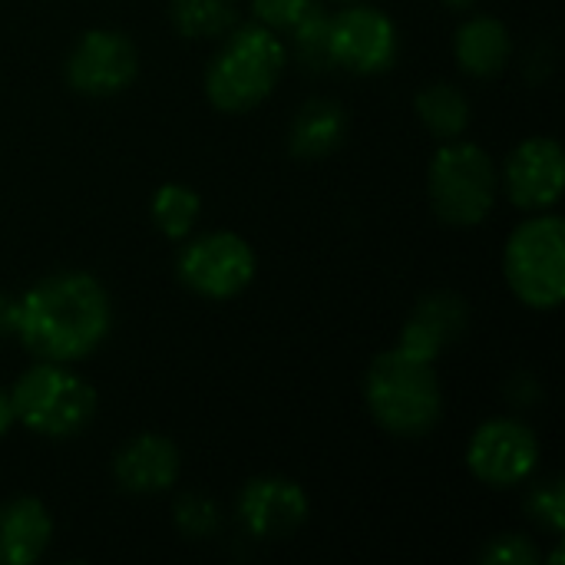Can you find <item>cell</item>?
I'll return each instance as SVG.
<instances>
[{
  "label": "cell",
  "mask_w": 565,
  "mask_h": 565,
  "mask_svg": "<svg viewBox=\"0 0 565 565\" xmlns=\"http://www.w3.org/2000/svg\"><path fill=\"white\" fill-rule=\"evenodd\" d=\"M364 401L374 424L394 437H427L444 414V391L434 361L404 348L374 358L364 377Z\"/></svg>",
  "instance_id": "7a4b0ae2"
},
{
  "label": "cell",
  "mask_w": 565,
  "mask_h": 565,
  "mask_svg": "<svg viewBox=\"0 0 565 565\" xmlns=\"http://www.w3.org/2000/svg\"><path fill=\"white\" fill-rule=\"evenodd\" d=\"M427 192L434 215L454 228L480 225L500 195V172L487 149L473 142H444L427 172Z\"/></svg>",
  "instance_id": "5b68a950"
},
{
  "label": "cell",
  "mask_w": 565,
  "mask_h": 565,
  "mask_svg": "<svg viewBox=\"0 0 565 565\" xmlns=\"http://www.w3.org/2000/svg\"><path fill=\"white\" fill-rule=\"evenodd\" d=\"M238 520L255 540H285L308 520V497L295 480L258 477L238 497Z\"/></svg>",
  "instance_id": "7c38bea8"
},
{
  "label": "cell",
  "mask_w": 565,
  "mask_h": 565,
  "mask_svg": "<svg viewBox=\"0 0 565 565\" xmlns=\"http://www.w3.org/2000/svg\"><path fill=\"white\" fill-rule=\"evenodd\" d=\"M467 467L480 483L493 490L520 487L540 467V440L533 427H526L523 420L513 417L487 420L470 437Z\"/></svg>",
  "instance_id": "9c48e42d"
},
{
  "label": "cell",
  "mask_w": 565,
  "mask_h": 565,
  "mask_svg": "<svg viewBox=\"0 0 565 565\" xmlns=\"http://www.w3.org/2000/svg\"><path fill=\"white\" fill-rule=\"evenodd\" d=\"M149 212H152L156 228H159L166 238L182 242V238L192 235V228H195V222H199L202 199H199L195 189H189V185H182V182H166V185L156 189Z\"/></svg>",
  "instance_id": "d6986e66"
},
{
  "label": "cell",
  "mask_w": 565,
  "mask_h": 565,
  "mask_svg": "<svg viewBox=\"0 0 565 565\" xmlns=\"http://www.w3.org/2000/svg\"><path fill=\"white\" fill-rule=\"evenodd\" d=\"M417 116L437 139H457L470 126V103L450 83H434L417 93Z\"/></svg>",
  "instance_id": "ac0fdd59"
},
{
  "label": "cell",
  "mask_w": 565,
  "mask_h": 565,
  "mask_svg": "<svg viewBox=\"0 0 565 565\" xmlns=\"http://www.w3.org/2000/svg\"><path fill=\"white\" fill-rule=\"evenodd\" d=\"M113 305L86 271H60L13 301V334L36 361L76 364L109 334Z\"/></svg>",
  "instance_id": "6da1fadb"
},
{
  "label": "cell",
  "mask_w": 565,
  "mask_h": 565,
  "mask_svg": "<svg viewBox=\"0 0 565 565\" xmlns=\"http://www.w3.org/2000/svg\"><path fill=\"white\" fill-rule=\"evenodd\" d=\"M172 23L182 36H225L235 26V0H172Z\"/></svg>",
  "instance_id": "ffe728a7"
},
{
  "label": "cell",
  "mask_w": 565,
  "mask_h": 565,
  "mask_svg": "<svg viewBox=\"0 0 565 565\" xmlns=\"http://www.w3.org/2000/svg\"><path fill=\"white\" fill-rule=\"evenodd\" d=\"M447 3H450L454 10H470V7H473V0H447Z\"/></svg>",
  "instance_id": "4316f807"
},
{
  "label": "cell",
  "mask_w": 565,
  "mask_h": 565,
  "mask_svg": "<svg viewBox=\"0 0 565 565\" xmlns=\"http://www.w3.org/2000/svg\"><path fill=\"white\" fill-rule=\"evenodd\" d=\"M139 73V53L119 30H86L66 60V83L79 96H116Z\"/></svg>",
  "instance_id": "30bf717a"
},
{
  "label": "cell",
  "mask_w": 565,
  "mask_h": 565,
  "mask_svg": "<svg viewBox=\"0 0 565 565\" xmlns=\"http://www.w3.org/2000/svg\"><path fill=\"white\" fill-rule=\"evenodd\" d=\"M543 559L536 543L530 536H497L487 550H483V563L490 565H536Z\"/></svg>",
  "instance_id": "cb8c5ba5"
},
{
  "label": "cell",
  "mask_w": 565,
  "mask_h": 565,
  "mask_svg": "<svg viewBox=\"0 0 565 565\" xmlns=\"http://www.w3.org/2000/svg\"><path fill=\"white\" fill-rule=\"evenodd\" d=\"M179 447L169 437L159 434H139L129 444L119 447L113 460V473L126 493L136 497H156L166 493L179 480Z\"/></svg>",
  "instance_id": "4fadbf2b"
},
{
  "label": "cell",
  "mask_w": 565,
  "mask_h": 565,
  "mask_svg": "<svg viewBox=\"0 0 565 565\" xmlns=\"http://www.w3.org/2000/svg\"><path fill=\"white\" fill-rule=\"evenodd\" d=\"M255 248L235 232H205L185 242L175 271L189 291L209 301H228L242 295L255 278Z\"/></svg>",
  "instance_id": "52a82bcc"
},
{
  "label": "cell",
  "mask_w": 565,
  "mask_h": 565,
  "mask_svg": "<svg viewBox=\"0 0 565 565\" xmlns=\"http://www.w3.org/2000/svg\"><path fill=\"white\" fill-rule=\"evenodd\" d=\"M467 305L460 295H450V291H437V295H427L414 315L407 318L404 331H401V344L404 351L424 358V361H437L444 354L447 344H454L463 328H467Z\"/></svg>",
  "instance_id": "5bb4252c"
},
{
  "label": "cell",
  "mask_w": 565,
  "mask_h": 565,
  "mask_svg": "<svg viewBox=\"0 0 565 565\" xmlns=\"http://www.w3.org/2000/svg\"><path fill=\"white\" fill-rule=\"evenodd\" d=\"M348 136V113L331 99H311L298 109L288 142L298 159L331 156Z\"/></svg>",
  "instance_id": "e0dca14e"
},
{
  "label": "cell",
  "mask_w": 565,
  "mask_h": 565,
  "mask_svg": "<svg viewBox=\"0 0 565 565\" xmlns=\"http://www.w3.org/2000/svg\"><path fill=\"white\" fill-rule=\"evenodd\" d=\"M175 523L185 536L202 540V536H212L218 530V510L209 497L189 493L175 503Z\"/></svg>",
  "instance_id": "7402d4cb"
},
{
  "label": "cell",
  "mask_w": 565,
  "mask_h": 565,
  "mask_svg": "<svg viewBox=\"0 0 565 565\" xmlns=\"http://www.w3.org/2000/svg\"><path fill=\"white\" fill-rule=\"evenodd\" d=\"M53 540L50 510L36 497L0 503V565H33Z\"/></svg>",
  "instance_id": "9a60e30c"
},
{
  "label": "cell",
  "mask_w": 565,
  "mask_h": 565,
  "mask_svg": "<svg viewBox=\"0 0 565 565\" xmlns=\"http://www.w3.org/2000/svg\"><path fill=\"white\" fill-rule=\"evenodd\" d=\"M563 146L553 136H533V139H523L510 152V159L500 172V189L507 192V199L516 209L546 212L563 195Z\"/></svg>",
  "instance_id": "8fae6325"
},
{
  "label": "cell",
  "mask_w": 565,
  "mask_h": 565,
  "mask_svg": "<svg viewBox=\"0 0 565 565\" xmlns=\"http://www.w3.org/2000/svg\"><path fill=\"white\" fill-rule=\"evenodd\" d=\"M530 516L543 526V530H550V533H563L565 530V490L559 480H550V483H543V487H536L533 493H530Z\"/></svg>",
  "instance_id": "603a6c76"
},
{
  "label": "cell",
  "mask_w": 565,
  "mask_h": 565,
  "mask_svg": "<svg viewBox=\"0 0 565 565\" xmlns=\"http://www.w3.org/2000/svg\"><path fill=\"white\" fill-rule=\"evenodd\" d=\"M13 334V301L0 295V334Z\"/></svg>",
  "instance_id": "484cf974"
},
{
  "label": "cell",
  "mask_w": 565,
  "mask_h": 565,
  "mask_svg": "<svg viewBox=\"0 0 565 565\" xmlns=\"http://www.w3.org/2000/svg\"><path fill=\"white\" fill-rule=\"evenodd\" d=\"M344 3H354V0H344Z\"/></svg>",
  "instance_id": "83f0119b"
},
{
  "label": "cell",
  "mask_w": 565,
  "mask_h": 565,
  "mask_svg": "<svg viewBox=\"0 0 565 565\" xmlns=\"http://www.w3.org/2000/svg\"><path fill=\"white\" fill-rule=\"evenodd\" d=\"M454 56L463 73L487 79V76H497L507 70V63L513 56V36L503 20L480 13V17H470L467 23H460V30L454 36Z\"/></svg>",
  "instance_id": "2e32d148"
},
{
  "label": "cell",
  "mask_w": 565,
  "mask_h": 565,
  "mask_svg": "<svg viewBox=\"0 0 565 565\" xmlns=\"http://www.w3.org/2000/svg\"><path fill=\"white\" fill-rule=\"evenodd\" d=\"M252 10L262 26H268L278 36L281 33L291 36L308 17L321 10V3L318 0H252Z\"/></svg>",
  "instance_id": "44dd1931"
},
{
  "label": "cell",
  "mask_w": 565,
  "mask_h": 565,
  "mask_svg": "<svg viewBox=\"0 0 565 565\" xmlns=\"http://www.w3.org/2000/svg\"><path fill=\"white\" fill-rule=\"evenodd\" d=\"M17 420H13V407H10V394H3L0 391V437L13 427Z\"/></svg>",
  "instance_id": "d4e9b609"
},
{
  "label": "cell",
  "mask_w": 565,
  "mask_h": 565,
  "mask_svg": "<svg viewBox=\"0 0 565 565\" xmlns=\"http://www.w3.org/2000/svg\"><path fill=\"white\" fill-rule=\"evenodd\" d=\"M13 420L46 440H70L96 417V391L70 364L36 361L10 391Z\"/></svg>",
  "instance_id": "277c9868"
},
{
  "label": "cell",
  "mask_w": 565,
  "mask_h": 565,
  "mask_svg": "<svg viewBox=\"0 0 565 565\" xmlns=\"http://www.w3.org/2000/svg\"><path fill=\"white\" fill-rule=\"evenodd\" d=\"M288 63V46L262 23L228 30L222 50L205 73L209 103L222 113H248L262 106Z\"/></svg>",
  "instance_id": "3957f363"
},
{
  "label": "cell",
  "mask_w": 565,
  "mask_h": 565,
  "mask_svg": "<svg viewBox=\"0 0 565 565\" xmlns=\"http://www.w3.org/2000/svg\"><path fill=\"white\" fill-rule=\"evenodd\" d=\"M510 291L533 311H556L565 298V225L559 215H533L513 228L503 252Z\"/></svg>",
  "instance_id": "8992f818"
},
{
  "label": "cell",
  "mask_w": 565,
  "mask_h": 565,
  "mask_svg": "<svg viewBox=\"0 0 565 565\" xmlns=\"http://www.w3.org/2000/svg\"><path fill=\"white\" fill-rule=\"evenodd\" d=\"M401 50L397 26L377 7L351 3L328 17V63L358 76H374L394 66Z\"/></svg>",
  "instance_id": "ba28073f"
}]
</instances>
